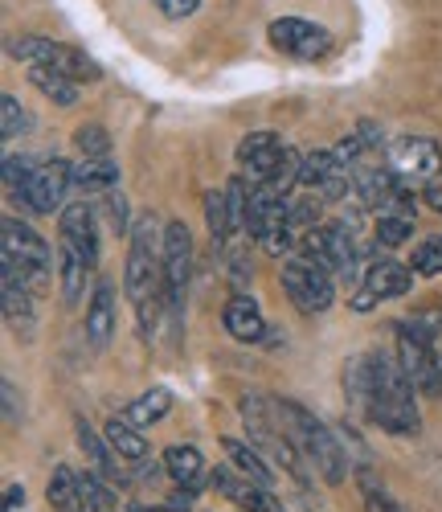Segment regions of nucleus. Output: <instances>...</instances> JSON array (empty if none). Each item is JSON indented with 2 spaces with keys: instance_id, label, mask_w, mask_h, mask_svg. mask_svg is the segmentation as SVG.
<instances>
[{
  "instance_id": "nucleus-7",
  "label": "nucleus",
  "mask_w": 442,
  "mask_h": 512,
  "mask_svg": "<svg viewBox=\"0 0 442 512\" xmlns=\"http://www.w3.org/2000/svg\"><path fill=\"white\" fill-rule=\"evenodd\" d=\"M283 291H287V300H291L299 312H307V316L328 312L332 300H336L332 271H324V267L312 263V259H291V263H283Z\"/></svg>"
},
{
  "instance_id": "nucleus-5",
  "label": "nucleus",
  "mask_w": 442,
  "mask_h": 512,
  "mask_svg": "<svg viewBox=\"0 0 442 512\" xmlns=\"http://www.w3.org/2000/svg\"><path fill=\"white\" fill-rule=\"evenodd\" d=\"M397 328V361H402L410 386L426 398L442 394V361L434 353V332L422 320H402Z\"/></svg>"
},
{
  "instance_id": "nucleus-36",
  "label": "nucleus",
  "mask_w": 442,
  "mask_h": 512,
  "mask_svg": "<svg viewBox=\"0 0 442 512\" xmlns=\"http://www.w3.org/2000/svg\"><path fill=\"white\" fill-rule=\"evenodd\" d=\"M377 242L381 246H406L410 238H414V218H393V213H381V218H377Z\"/></svg>"
},
{
  "instance_id": "nucleus-33",
  "label": "nucleus",
  "mask_w": 442,
  "mask_h": 512,
  "mask_svg": "<svg viewBox=\"0 0 442 512\" xmlns=\"http://www.w3.org/2000/svg\"><path fill=\"white\" fill-rule=\"evenodd\" d=\"M74 148L78 156H111V132L103 123H82L74 132Z\"/></svg>"
},
{
  "instance_id": "nucleus-30",
  "label": "nucleus",
  "mask_w": 442,
  "mask_h": 512,
  "mask_svg": "<svg viewBox=\"0 0 442 512\" xmlns=\"http://www.w3.org/2000/svg\"><path fill=\"white\" fill-rule=\"evenodd\" d=\"M205 222H209V234L217 246H226L230 234H234V222H230V201H226V189H209L205 193Z\"/></svg>"
},
{
  "instance_id": "nucleus-10",
  "label": "nucleus",
  "mask_w": 442,
  "mask_h": 512,
  "mask_svg": "<svg viewBox=\"0 0 442 512\" xmlns=\"http://www.w3.org/2000/svg\"><path fill=\"white\" fill-rule=\"evenodd\" d=\"M74 185V164H66L62 156H50L33 168V177L25 185V205L33 213H62L66 209V193Z\"/></svg>"
},
{
  "instance_id": "nucleus-8",
  "label": "nucleus",
  "mask_w": 442,
  "mask_h": 512,
  "mask_svg": "<svg viewBox=\"0 0 442 512\" xmlns=\"http://www.w3.org/2000/svg\"><path fill=\"white\" fill-rule=\"evenodd\" d=\"M193 279V238L185 222H168L164 226V295L172 316L185 312V295Z\"/></svg>"
},
{
  "instance_id": "nucleus-22",
  "label": "nucleus",
  "mask_w": 442,
  "mask_h": 512,
  "mask_svg": "<svg viewBox=\"0 0 442 512\" xmlns=\"http://www.w3.org/2000/svg\"><path fill=\"white\" fill-rule=\"evenodd\" d=\"M74 426H78V447L86 451V459H91L95 472H103V476H111V480H123V476H119V463L111 459V443H107V435H99L86 418H78Z\"/></svg>"
},
{
  "instance_id": "nucleus-11",
  "label": "nucleus",
  "mask_w": 442,
  "mask_h": 512,
  "mask_svg": "<svg viewBox=\"0 0 442 512\" xmlns=\"http://www.w3.org/2000/svg\"><path fill=\"white\" fill-rule=\"evenodd\" d=\"M389 173L402 181H434L442 173V148L426 136H402L389 144Z\"/></svg>"
},
{
  "instance_id": "nucleus-4",
  "label": "nucleus",
  "mask_w": 442,
  "mask_h": 512,
  "mask_svg": "<svg viewBox=\"0 0 442 512\" xmlns=\"http://www.w3.org/2000/svg\"><path fill=\"white\" fill-rule=\"evenodd\" d=\"M275 414H279V406H275V402H267L262 394H246V398H242V418H246L250 443H254L258 451L275 455V463H283V467H287V476H291L299 488H312V476H307V467H303V459H299L295 443H291V439L279 431V426H275Z\"/></svg>"
},
{
  "instance_id": "nucleus-3",
  "label": "nucleus",
  "mask_w": 442,
  "mask_h": 512,
  "mask_svg": "<svg viewBox=\"0 0 442 512\" xmlns=\"http://www.w3.org/2000/svg\"><path fill=\"white\" fill-rule=\"evenodd\" d=\"M279 418L287 426L291 443L303 451V459L324 476V484L336 488V484L348 480V455H344V447L336 443V435L328 431V426L312 410L299 406V402H279Z\"/></svg>"
},
{
  "instance_id": "nucleus-12",
  "label": "nucleus",
  "mask_w": 442,
  "mask_h": 512,
  "mask_svg": "<svg viewBox=\"0 0 442 512\" xmlns=\"http://www.w3.org/2000/svg\"><path fill=\"white\" fill-rule=\"evenodd\" d=\"M0 304H5V324L21 336V340H29L33 336V324H37V308H33V300H37V291L25 283V275L9 263V259H0Z\"/></svg>"
},
{
  "instance_id": "nucleus-26",
  "label": "nucleus",
  "mask_w": 442,
  "mask_h": 512,
  "mask_svg": "<svg viewBox=\"0 0 442 512\" xmlns=\"http://www.w3.org/2000/svg\"><path fill=\"white\" fill-rule=\"evenodd\" d=\"M168 410H172V394H168L164 386H156V390H148V394H140L136 402H131V406L123 410V418H127L131 426H140V431H144V426H156Z\"/></svg>"
},
{
  "instance_id": "nucleus-37",
  "label": "nucleus",
  "mask_w": 442,
  "mask_h": 512,
  "mask_svg": "<svg viewBox=\"0 0 442 512\" xmlns=\"http://www.w3.org/2000/svg\"><path fill=\"white\" fill-rule=\"evenodd\" d=\"M299 164H303V156L295 152V148H283V156H279V164H275V173H271V189L275 193H283L287 197V189L291 185H299Z\"/></svg>"
},
{
  "instance_id": "nucleus-9",
  "label": "nucleus",
  "mask_w": 442,
  "mask_h": 512,
  "mask_svg": "<svg viewBox=\"0 0 442 512\" xmlns=\"http://www.w3.org/2000/svg\"><path fill=\"white\" fill-rule=\"evenodd\" d=\"M271 46L299 58V62H316V58H328L332 54V33L316 21H303V17H279L271 21Z\"/></svg>"
},
{
  "instance_id": "nucleus-42",
  "label": "nucleus",
  "mask_w": 442,
  "mask_h": 512,
  "mask_svg": "<svg viewBox=\"0 0 442 512\" xmlns=\"http://www.w3.org/2000/svg\"><path fill=\"white\" fill-rule=\"evenodd\" d=\"M0 398H5V422H9V426H21V418H25L21 390L13 386V381H5V386H0Z\"/></svg>"
},
{
  "instance_id": "nucleus-34",
  "label": "nucleus",
  "mask_w": 442,
  "mask_h": 512,
  "mask_svg": "<svg viewBox=\"0 0 442 512\" xmlns=\"http://www.w3.org/2000/svg\"><path fill=\"white\" fill-rule=\"evenodd\" d=\"M29 132V111L17 103V95H0V136L17 140Z\"/></svg>"
},
{
  "instance_id": "nucleus-39",
  "label": "nucleus",
  "mask_w": 442,
  "mask_h": 512,
  "mask_svg": "<svg viewBox=\"0 0 442 512\" xmlns=\"http://www.w3.org/2000/svg\"><path fill=\"white\" fill-rule=\"evenodd\" d=\"M271 148H279V136H275V132H250V136L238 144V164H246V160L258 156V152H271Z\"/></svg>"
},
{
  "instance_id": "nucleus-23",
  "label": "nucleus",
  "mask_w": 442,
  "mask_h": 512,
  "mask_svg": "<svg viewBox=\"0 0 442 512\" xmlns=\"http://www.w3.org/2000/svg\"><path fill=\"white\" fill-rule=\"evenodd\" d=\"M29 82L46 99H54L58 107H74L78 103V82L66 78L62 70H54V66H29Z\"/></svg>"
},
{
  "instance_id": "nucleus-44",
  "label": "nucleus",
  "mask_w": 442,
  "mask_h": 512,
  "mask_svg": "<svg viewBox=\"0 0 442 512\" xmlns=\"http://www.w3.org/2000/svg\"><path fill=\"white\" fill-rule=\"evenodd\" d=\"M422 205L434 209V213H442V185H438V181H426V189H422Z\"/></svg>"
},
{
  "instance_id": "nucleus-35",
  "label": "nucleus",
  "mask_w": 442,
  "mask_h": 512,
  "mask_svg": "<svg viewBox=\"0 0 442 512\" xmlns=\"http://www.w3.org/2000/svg\"><path fill=\"white\" fill-rule=\"evenodd\" d=\"M410 271H414V275H422V279H434V275H442V234L426 238V242L414 250Z\"/></svg>"
},
{
  "instance_id": "nucleus-16",
  "label": "nucleus",
  "mask_w": 442,
  "mask_h": 512,
  "mask_svg": "<svg viewBox=\"0 0 442 512\" xmlns=\"http://www.w3.org/2000/svg\"><path fill=\"white\" fill-rule=\"evenodd\" d=\"M373 300H397V295H406L414 287V271L406 263H393V259H377L369 263L365 271V283H361Z\"/></svg>"
},
{
  "instance_id": "nucleus-14",
  "label": "nucleus",
  "mask_w": 442,
  "mask_h": 512,
  "mask_svg": "<svg viewBox=\"0 0 442 512\" xmlns=\"http://www.w3.org/2000/svg\"><path fill=\"white\" fill-rule=\"evenodd\" d=\"M287 226V197L275 193L271 185H254L250 189V213H246V234L250 238H267L271 230Z\"/></svg>"
},
{
  "instance_id": "nucleus-1",
  "label": "nucleus",
  "mask_w": 442,
  "mask_h": 512,
  "mask_svg": "<svg viewBox=\"0 0 442 512\" xmlns=\"http://www.w3.org/2000/svg\"><path fill=\"white\" fill-rule=\"evenodd\" d=\"M414 394H418V390L410 386L402 361L377 353V357H373V390H369L365 414L381 426L385 435H418L422 414H418Z\"/></svg>"
},
{
  "instance_id": "nucleus-31",
  "label": "nucleus",
  "mask_w": 442,
  "mask_h": 512,
  "mask_svg": "<svg viewBox=\"0 0 442 512\" xmlns=\"http://www.w3.org/2000/svg\"><path fill=\"white\" fill-rule=\"evenodd\" d=\"M82 504H86V512H115V492L103 480V472L82 476Z\"/></svg>"
},
{
  "instance_id": "nucleus-20",
  "label": "nucleus",
  "mask_w": 442,
  "mask_h": 512,
  "mask_svg": "<svg viewBox=\"0 0 442 512\" xmlns=\"http://www.w3.org/2000/svg\"><path fill=\"white\" fill-rule=\"evenodd\" d=\"M221 451H226V459L238 467V472H242L246 480L262 484V488H271V484H275V472H271L267 463H262V451H258L254 443H242V439H221Z\"/></svg>"
},
{
  "instance_id": "nucleus-25",
  "label": "nucleus",
  "mask_w": 442,
  "mask_h": 512,
  "mask_svg": "<svg viewBox=\"0 0 442 512\" xmlns=\"http://www.w3.org/2000/svg\"><path fill=\"white\" fill-rule=\"evenodd\" d=\"M50 508L54 512H82V476H74L70 467H54V476H50Z\"/></svg>"
},
{
  "instance_id": "nucleus-38",
  "label": "nucleus",
  "mask_w": 442,
  "mask_h": 512,
  "mask_svg": "<svg viewBox=\"0 0 442 512\" xmlns=\"http://www.w3.org/2000/svg\"><path fill=\"white\" fill-rule=\"evenodd\" d=\"M414 193L410 189H402V185H393L389 189V197L381 201V213H393V218H414Z\"/></svg>"
},
{
  "instance_id": "nucleus-21",
  "label": "nucleus",
  "mask_w": 442,
  "mask_h": 512,
  "mask_svg": "<svg viewBox=\"0 0 442 512\" xmlns=\"http://www.w3.org/2000/svg\"><path fill=\"white\" fill-rule=\"evenodd\" d=\"M164 472L181 484V488H197L201 484V472H205V459L197 447H185V443H176L164 451Z\"/></svg>"
},
{
  "instance_id": "nucleus-41",
  "label": "nucleus",
  "mask_w": 442,
  "mask_h": 512,
  "mask_svg": "<svg viewBox=\"0 0 442 512\" xmlns=\"http://www.w3.org/2000/svg\"><path fill=\"white\" fill-rule=\"evenodd\" d=\"M152 5H156L160 17H168V21H185V17H193V13L201 9V0H152Z\"/></svg>"
},
{
  "instance_id": "nucleus-40",
  "label": "nucleus",
  "mask_w": 442,
  "mask_h": 512,
  "mask_svg": "<svg viewBox=\"0 0 442 512\" xmlns=\"http://www.w3.org/2000/svg\"><path fill=\"white\" fill-rule=\"evenodd\" d=\"M103 213H107V222H111L115 234H131V230H127V201H123V193L111 189V193L103 197Z\"/></svg>"
},
{
  "instance_id": "nucleus-6",
  "label": "nucleus",
  "mask_w": 442,
  "mask_h": 512,
  "mask_svg": "<svg viewBox=\"0 0 442 512\" xmlns=\"http://www.w3.org/2000/svg\"><path fill=\"white\" fill-rule=\"evenodd\" d=\"M0 242H5V259L25 275V283L41 295L50 291V279H54V254L46 246L33 226L17 222V218H5V230H0Z\"/></svg>"
},
{
  "instance_id": "nucleus-27",
  "label": "nucleus",
  "mask_w": 442,
  "mask_h": 512,
  "mask_svg": "<svg viewBox=\"0 0 442 512\" xmlns=\"http://www.w3.org/2000/svg\"><path fill=\"white\" fill-rule=\"evenodd\" d=\"M50 66L62 70V74L74 78V82H99V78H103V66H99L91 54H82V50H74V46H62V41H58V54H54Z\"/></svg>"
},
{
  "instance_id": "nucleus-13",
  "label": "nucleus",
  "mask_w": 442,
  "mask_h": 512,
  "mask_svg": "<svg viewBox=\"0 0 442 512\" xmlns=\"http://www.w3.org/2000/svg\"><path fill=\"white\" fill-rule=\"evenodd\" d=\"M58 226H62V242L74 246L78 254H86V263L91 267H99V230H95V213L86 209V201L66 205Z\"/></svg>"
},
{
  "instance_id": "nucleus-2",
  "label": "nucleus",
  "mask_w": 442,
  "mask_h": 512,
  "mask_svg": "<svg viewBox=\"0 0 442 512\" xmlns=\"http://www.w3.org/2000/svg\"><path fill=\"white\" fill-rule=\"evenodd\" d=\"M123 287H127V300L144 308L164 300V230L156 226V218H140L131 226V250H127V271H123Z\"/></svg>"
},
{
  "instance_id": "nucleus-43",
  "label": "nucleus",
  "mask_w": 442,
  "mask_h": 512,
  "mask_svg": "<svg viewBox=\"0 0 442 512\" xmlns=\"http://www.w3.org/2000/svg\"><path fill=\"white\" fill-rule=\"evenodd\" d=\"M357 140H361V144H365V152H369V148H381V144H385V132H381L377 123H369V119H365V123L357 127Z\"/></svg>"
},
{
  "instance_id": "nucleus-18",
  "label": "nucleus",
  "mask_w": 442,
  "mask_h": 512,
  "mask_svg": "<svg viewBox=\"0 0 442 512\" xmlns=\"http://www.w3.org/2000/svg\"><path fill=\"white\" fill-rule=\"evenodd\" d=\"M221 324H226V332L234 340H246V345L267 336V320H262V312H258V304L250 300V295H234V300L226 304V312H221Z\"/></svg>"
},
{
  "instance_id": "nucleus-15",
  "label": "nucleus",
  "mask_w": 442,
  "mask_h": 512,
  "mask_svg": "<svg viewBox=\"0 0 442 512\" xmlns=\"http://www.w3.org/2000/svg\"><path fill=\"white\" fill-rule=\"evenodd\" d=\"M115 336V287L111 279H99L95 283V295H91V308H86V340L91 349H107Z\"/></svg>"
},
{
  "instance_id": "nucleus-29",
  "label": "nucleus",
  "mask_w": 442,
  "mask_h": 512,
  "mask_svg": "<svg viewBox=\"0 0 442 512\" xmlns=\"http://www.w3.org/2000/svg\"><path fill=\"white\" fill-rule=\"evenodd\" d=\"M357 488H361V504H365V512H397L393 496H389L385 484L377 480V472L369 467V459L357 463Z\"/></svg>"
},
{
  "instance_id": "nucleus-32",
  "label": "nucleus",
  "mask_w": 442,
  "mask_h": 512,
  "mask_svg": "<svg viewBox=\"0 0 442 512\" xmlns=\"http://www.w3.org/2000/svg\"><path fill=\"white\" fill-rule=\"evenodd\" d=\"M33 160L29 156H5V164H0V173H5V193L13 197V201H21L25 197V185H29V177H33Z\"/></svg>"
},
{
  "instance_id": "nucleus-19",
  "label": "nucleus",
  "mask_w": 442,
  "mask_h": 512,
  "mask_svg": "<svg viewBox=\"0 0 442 512\" xmlns=\"http://www.w3.org/2000/svg\"><path fill=\"white\" fill-rule=\"evenodd\" d=\"M103 435H107L111 451H115L123 463H144V459L152 455V447H148L144 431H140V426H131L127 418H111V422L103 426Z\"/></svg>"
},
{
  "instance_id": "nucleus-28",
  "label": "nucleus",
  "mask_w": 442,
  "mask_h": 512,
  "mask_svg": "<svg viewBox=\"0 0 442 512\" xmlns=\"http://www.w3.org/2000/svg\"><path fill=\"white\" fill-rule=\"evenodd\" d=\"M54 54H58V41L37 37V33H25V37H13L9 41V58L13 62H25V66H50Z\"/></svg>"
},
{
  "instance_id": "nucleus-24",
  "label": "nucleus",
  "mask_w": 442,
  "mask_h": 512,
  "mask_svg": "<svg viewBox=\"0 0 442 512\" xmlns=\"http://www.w3.org/2000/svg\"><path fill=\"white\" fill-rule=\"evenodd\" d=\"M95 267L86 263V254H78L74 246H66L62 242V267H58V275H62V300L74 308L82 295H86V275H91Z\"/></svg>"
},
{
  "instance_id": "nucleus-45",
  "label": "nucleus",
  "mask_w": 442,
  "mask_h": 512,
  "mask_svg": "<svg viewBox=\"0 0 442 512\" xmlns=\"http://www.w3.org/2000/svg\"><path fill=\"white\" fill-rule=\"evenodd\" d=\"M17 508H25V488L21 484H9L5 488V512H17Z\"/></svg>"
},
{
  "instance_id": "nucleus-17",
  "label": "nucleus",
  "mask_w": 442,
  "mask_h": 512,
  "mask_svg": "<svg viewBox=\"0 0 442 512\" xmlns=\"http://www.w3.org/2000/svg\"><path fill=\"white\" fill-rule=\"evenodd\" d=\"M74 189L86 193V197H99V193L119 189V164L111 156H82L74 164Z\"/></svg>"
}]
</instances>
